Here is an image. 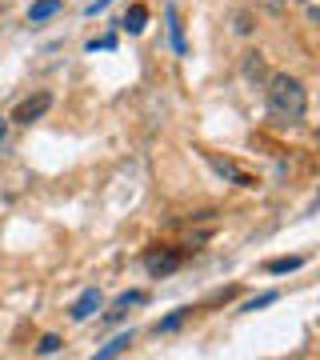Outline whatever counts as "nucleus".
Here are the masks:
<instances>
[{
  "label": "nucleus",
  "instance_id": "nucleus-18",
  "mask_svg": "<svg viewBox=\"0 0 320 360\" xmlns=\"http://www.w3.org/2000/svg\"><path fill=\"white\" fill-rule=\"evenodd\" d=\"M96 49H116V37H101V40H92L89 52H96Z\"/></svg>",
  "mask_w": 320,
  "mask_h": 360
},
{
  "label": "nucleus",
  "instance_id": "nucleus-15",
  "mask_svg": "<svg viewBox=\"0 0 320 360\" xmlns=\"http://www.w3.org/2000/svg\"><path fill=\"white\" fill-rule=\"evenodd\" d=\"M168 25H172V44H177V52H184V37H180V20H177V8H168Z\"/></svg>",
  "mask_w": 320,
  "mask_h": 360
},
{
  "label": "nucleus",
  "instance_id": "nucleus-2",
  "mask_svg": "<svg viewBox=\"0 0 320 360\" xmlns=\"http://www.w3.org/2000/svg\"><path fill=\"white\" fill-rule=\"evenodd\" d=\"M184 264V252L180 248H168V245H153L144 252V269L148 276H168V272H177Z\"/></svg>",
  "mask_w": 320,
  "mask_h": 360
},
{
  "label": "nucleus",
  "instance_id": "nucleus-5",
  "mask_svg": "<svg viewBox=\"0 0 320 360\" xmlns=\"http://www.w3.org/2000/svg\"><path fill=\"white\" fill-rule=\"evenodd\" d=\"M96 309H101V292H96V288H84V292H80V300L68 309V316H72V321H89Z\"/></svg>",
  "mask_w": 320,
  "mask_h": 360
},
{
  "label": "nucleus",
  "instance_id": "nucleus-13",
  "mask_svg": "<svg viewBox=\"0 0 320 360\" xmlns=\"http://www.w3.org/2000/svg\"><path fill=\"white\" fill-rule=\"evenodd\" d=\"M208 165L217 168L220 176H229V180H236V176H241V168L232 165V160H220V156H212V153H208Z\"/></svg>",
  "mask_w": 320,
  "mask_h": 360
},
{
  "label": "nucleus",
  "instance_id": "nucleus-8",
  "mask_svg": "<svg viewBox=\"0 0 320 360\" xmlns=\"http://www.w3.org/2000/svg\"><path fill=\"white\" fill-rule=\"evenodd\" d=\"M144 25H148V8H144V4H132L124 13V28L136 37V32H144Z\"/></svg>",
  "mask_w": 320,
  "mask_h": 360
},
{
  "label": "nucleus",
  "instance_id": "nucleus-7",
  "mask_svg": "<svg viewBox=\"0 0 320 360\" xmlns=\"http://www.w3.org/2000/svg\"><path fill=\"white\" fill-rule=\"evenodd\" d=\"M60 13V0H37L32 8H28V25H40V20H49V16Z\"/></svg>",
  "mask_w": 320,
  "mask_h": 360
},
{
  "label": "nucleus",
  "instance_id": "nucleus-11",
  "mask_svg": "<svg viewBox=\"0 0 320 360\" xmlns=\"http://www.w3.org/2000/svg\"><path fill=\"white\" fill-rule=\"evenodd\" d=\"M252 13H248V8H236V13H232V32H241V37H248V32H252Z\"/></svg>",
  "mask_w": 320,
  "mask_h": 360
},
{
  "label": "nucleus",
  "instance_id": "nucleus-4",
  "mask_svg": "<svg viewBox=\"0 0 320 360\" xmlns=\"http://www.w3.org/2000/svg\"><path fill=\"white\" fill-rule=\"evenodd\" d=\"M244 80L252 84V89H264V80L272 77V68H269V56L264 52H244V65H241Z\"/></svg>",
  "mask_w": 320,
  "mask_h": 360
},
{
  "label": "nucleus",
  "instance_id": "nucleus-9",
  "mask_svg": "<svg viewBox=\"0 0 320 360\" xmlns=\"http://www.w3.org/2000/svg\"><path fill=\"white\" fill-rule=\"evenodd\" d=\"M128 348H132V333H120L116 340H108V345H104L101 352H96V356L108 360V356H120V352H128Z\"/></svg>",
  "mask_w": 320,
  "mask_h": 360
},
{
  "label": "nucleus",
  "instance_id": "nucleus-10",
  "mask_svg": "<svg viewBox=\"0 0 320 360\" xmlns=\"http://www.w3.org/2000/svg\"><path fill=\"white\" fill-rule=\"evenodd\" d=\"M300 264H305V257H276V260H269V264H264V272L281 276V272H296Z\"/></svg>",
  "mask_w": 320,
  "mask_h": 360
},
{
  "label": "nucleus",
  "instance_id": "nucleus-12",
  "mask_svg": "<svg viewBox=\"0 0 320 360\" xmlns=\"http://www.w3.org/2000/svg\"><path fill=\"white\" fill-rule=\"evenodd\" d=\"M188 316H192V309H177L172 316H165V321L156 324V333H172V328H180V324L188 321Z\"/></svg>",
  "mask_w": 320,
  "mask_h": 360
},
{
  "label": "nucleus",
  "instance_id": "nucleus-16",
  "mask_svg": "<svg viewBox=\"0 0 320 360\" xmlns=\"http://www.w3.org/2000/svg\"><path fill=\"white\" fill-rule=\"evenodd\" d=\"M276 300V292H264V296H256V300H248L244 304V312H256V309H264V304H272Z\"/></svg>",
  "mask_w": 320,
  "mask_h": 360
},
{
  "label": "nucleus",
  "instance_id": "nucleus-17",
  "mask_svg": "<svg viewBox=\"0 0 320 360\" xmlns=\"http://www.w3.org/2000/svg\"><path fill=\"white\" fill-rule=\"evenodd\" d=\"M288 0H256V8H269V13H284Z\"/></svg>",
  "mask_w": 320,
  "mask_h": 360
},
{
  "label": "nucleus",
  "instance_id": "nucleus-19",
  "mask_svg": "<svg viewBox=\"0 0 320 360\" xmlns=\"http://www.w3.org/2000/svg\"><path fill=\"white\" fill-rule=\"evenodd\" d=\"M4 141H8V116L0 112V144H4Z\"/></svg>",
  "mask_w": 320,
  "mask_h": 360
},
{
  "label": "nucleus",
  "instance_id": "nucleus-1",
  "mask_svg": "<svg viewBox=\"0 0 320 360\" xmlns=\"http://www.w3.org/2000/svg\"><path fill=\"white\" fill-rule=\"evenodd\" d=\"M264 101H269V112L276 120H300L308 112V89L293 72H272L264 80Z\"/></svg>",
  "mask_w": 320,
  "mask_h": 360
},
{
  "label": "nucleus",
  "instance_id": "nucleus-3",
  "mask_svg": "<svg viewBox=\"0 0 320 360\" xmlns=\"http://www.w3.org/2000/svg\"><path fill=\"white\" fill-rule=\"evenodd\" d=\"M49 108H52V92H32V96H25V101L13 108L8 124H32V120H40Z\"/></svg>",
  "mask_w": 320,
  "mask_h": 360
},
{
  "label": "nucleus",
  "instance_id": "nucleus-20",
  "mask_svg": "<svg viewBox=\"0 0 320 360\" xmlns=\"http://www.w3.org/2000/svg\"><path fill=\"white\" fill-rule=\"evenodd\" d=\"M296 4H308V0H296Z\"/></svg>",
  "mask_w": 320,
  "mask_h": 360
},
{
  "label": "nucleus",
  "instance_id": "nucleus-14",
  "mask_svg": "<svg viewBox=\"0 0 320 360\" xmlns=\"http://www.w3.org/2000/svg\"><path fill=\"white\" fill-rule=\"evenodd\" d=\"M60 348H64V340H60L56 333H49V336H40L37 352H40V356H52V352H60Z\"/></svg>",
  "mask_w": 320,
  "mask_h": 360
},
{
  "label": "nucleus",
  "instance_id": "nucleus-6",
  "mask_svg": "<svg viewBox=\"0 0 320 360\" xmlns=\"http://www.w3.org/2000/svg\"><path fill=\"white\" fill-rule=\"evenodd\" d=\"M132 304H144V292H124V296H116L113 309L104 312V316H108V321H120V316H128V309H132Z\"/></svg>",
  "mask_w": 320,
  "mask_h": 360
}]
</instances>
